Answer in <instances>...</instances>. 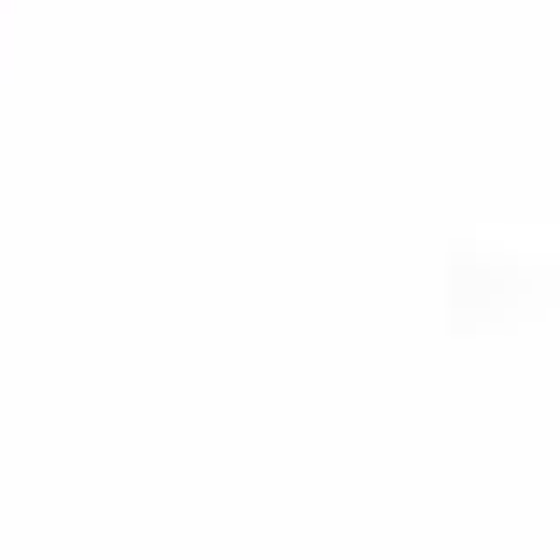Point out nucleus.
Wrapping results in <instances>:
<instances>
[]
</instances>
